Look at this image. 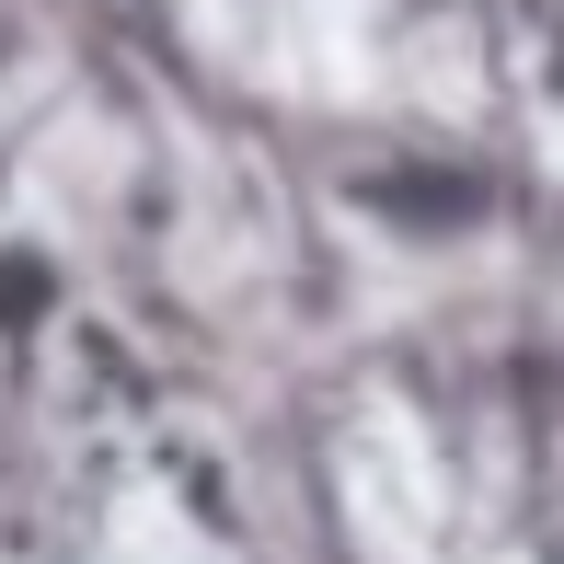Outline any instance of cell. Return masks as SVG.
I'll use <instances>...</instances> for the list:
<instances>
[]
</instances>
